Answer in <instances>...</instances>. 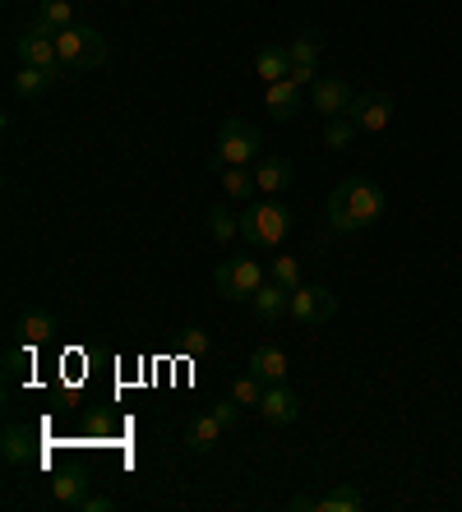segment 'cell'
Wrapping results in <instances>:
<instances>
[{
  "mask_svg": "<svg viewBox=\"0 0 462 512\" xmlns=\"http://www.w3.org/2000/svg\"><path fill=\"white\" fill-rule=\"evenodd\" d=\"M384 208H389V199H384V190H379L375 180H342L338 190L329 194V222L333 231H361V227H375L379 217H384Z\"/></svg>",
  "mask_w": 462,
  "mask_h": 512,
  "instance_id": "6da1fadb",
  "label": "cell"
},
{
  "mask_svg": "<svg viewBox=\"0 0 462 512\" xmlns=\"http://www.w3.org/2000/svg\"><path fill=\"white\" fill-rule=\"evenodd\" d=\"M292 231V213L278 199H259L241 213V240L250 250H278Z\"/></svg>",
  "mask_w": 462,
  "mask_h": 512,
  "instance_id": "7a4b0ae2",
  "label": "cell"
},
{
  "mask_svg": "<svg viewBox=\"0 0 462 512\" xmlns=\"http://www.w3.org/2000/svg\"><path fill=\"white\" fill-rule=\"evenodd\" d=\"M56 51H61V65L65 70H102L111 56L107 37L98 33L93 24H74L56 33Z\"/></svg>",
  "mask_w": 462,
  "mask_h": 512,
  "instance_id": "3957f363",
  "label": "cell"
},
{
  "mask_svg": "<svg viewBox=\"0 0 462 512\" xmlns=\"http://www.w3.org/2000/svg\"><path fill=\"white\" fill-rule=\"evenodd\" d=\"M259 157V130L250 120H227L218 130V148H213V162L208 167L222 171V167H250Z\"/></svg>",
  "mask_w": 462,
  "mask_h": 512,
  "instance_id": "277c9868",
  "label": "cell"
},
{
  "mask_svg": "<svg viewBox=\"0 0 462 512\" xmlns=\"http://www.w3.org/2000/svg\"><path fill=\"white\" fill-rule=\"evenodd\" d=\"M14 56H19V65H37V70H65L61 51H56V33L42 19H28V28L14 37Z\"/></svg>",
  "mask_w": 462,
  "mask_h": 512,
  "instance_id": "5b68a950",
  "label": "cell"
},
{
  "mask_svg": "<svg viewBox=\"0 0 462 512\" xmlns=\"http://www.w3.org/2000/svg\"><path fill=\"white\" fill-rule=\"evenodd\" d=\"M264 268H259L255 259H222L218 273H213V286H218L222 300H250L264 286Z\"/></svg>",
  "mask_w": 462,
  "mask_h": 512,
  "instance_id": "8992f818",
  "label": "cell"
},
{
  "mask_svg": "<svg viewBox=\"0 0 462 512\" xmlns=\"http://www.w3.org/2000/svg\"><path fill=\"white\" fill-rule=\"evenodd\" d=\"M333 314H338L333 291H324V286H305V282L292 291V319L301 323V328H324Z\"/></svg>",
  "mask_w": 462,
  "mask_h": 512,
  "instance_id": "52a82bcc",
  "label": "cell"
},
{
  "mask_svg": "<svg viewBox=\"0 0 462 512\" xmlns=\"http://www.w3.org/2000/svg\"><path fill=\"white\" fill-rule=\"evenodd\" d=\"M347 120H352L361 134L389 130V120H393V97H389V93H356L352 107H347Z\"/></svg>",
  "mask_w": 462,
  "mask_h": 512,
  "instance_id": "ba28073f",
  "label": "cell"
},
{
  "mask_svg": "<svg viewBox=\"0 0 462 512\" xmlns=\"http://www.w3.org/2000/svg\"><path fill=\"white\" fill-rule=\"evenodd\" d=\"M352 84L347 79H319L315 88H310V102H315V111L324 120H338V116H347V107H352Z\"/></svg>",
  "mask_w": 462,
  "mask_h": 512,
  "instance_id": "9c48e42d",
  "label": "cell"
},
{
  "mask_svg": "<svg viewBox=\"0 0 462 512\" xmlns=\"http://www.w3.org/2000/svg\"><path fill=\"white\" fill-rule=\"evenodd\" d=\"M259 416H264L268 425H296V420H301V397H296L287 383H273V388H264Z\"/></svg>",
  "mask_w": 462,
  "mask_h": 512,
  "instance_id": "30bf717a",
  "label": "cell"
},
{
  "mask_svg": "<svg viewBox=\"0 0 462 512\" xmlns=\"http://www.w3.org/2000/svg\"><path fill=\"white\" fill-rule=\"evenodd\" d=\"M250 310H255V319H259V323H278V319H287V314H292V291H287V286H278L273 277H268V282L259 286L255 296H250Z\"/></svg>",
  "mask_w": 462,
  "mask_h": 512,
  "instance_id": "8fae6325",
  "label": "cell"
},
{
  "mask_svg": "<svg viewBox=\"0 0 462 512\" xmlns=\"http://www.w3.org/2000/svg\"><path fill=\"white\" fill-rule=\"evenodd\" d=\"M287 370H292V360H287L282 346L264 342L250 351V374H255L259 383H268V388H273V383H287Z\"/></svg>",
  "mask_w": 462,
  "mask_h": 512,
  "instance_id": "7c38bea8",
  "label": "cell"
},
{
  "mask_svg": "<svg viewBox=\"0 0 462 512\" xmlns=\"http://www.w3.org/2000/svg\"><path fill=\"white\" fill-rule=\"evenodd\" d=\"M292 176H296V167L287 162V157H259V162H255L259 194H282L287 185H292Z\"/></svg>",
  "mask_w": 462,
  "mask_h": 512,
  "instance_id": "4fadbf2b",
  "label": "cell"
},
{
  "mask_svg": "<svg viewBox=\"0 0 462 512\" xmlns=\"http://www.w3.org/2000/svg\"><path fill=\"white\" fill-rule=\"evenodd\" d=\"M264 107H268V116H273V120H296V116H301V88H296L292 79H278V84H268Z\"/></svg>",
  "mask_w": 462,
  "mask_h": 512,
  "instance_id": "5bb4252c",
  "label": "cell"
},
{
  "mask_svg": "<svg viewBox=\"0 0 462 512\" xmlns=\"http://www.w3.org/2000/svg\"><path fill=\"white\" fill-rule=\"evenodd\" d=\"M14 337L24 346H42L56 337V319H51L47 310H24L19 319H14Z\"/></svg>",
  "mask_w": 462,
  "mask_h": 512,
  "instance_id": "9a60e30c",
  "label": "cell"
},
{
  "mask_svg": "<svg viewBox=\"0 0 462 512\" xmlns=\"http://www.w3.org/2000/svg\"><path fill=\"white\" fill-rule=\"evenodd\" d=\"M287 70H292V56H287V47H282V42H264V47L255 51V74L264 79V84L287 79Z\"/></svg>",
  "mask_w": 462,
  "mask_h": 512,
  "instance_id": "2e32d148",
  "label": "cell"
},
{
  "mask_svg": "<svg viewBox=\"0 0 462 512\" xmlns=\"http://www.w3.org/2000/svg\"><path fill=\"white\" fill-rule=\"evenodd\" d=\"M222 434H227V429L218 425V416H213V411H208V416H195L190 425H185V443H190V453H213Z\"/></svg>",
  "mask_w": 462,
  "mask_h": 512,
  "instance_id": "e0dca14e",
  "label": "cell"
},
{
  "mask_svg": "<svg viewBox=\"0 0 462 512\" xmlns=\"http://www.w3.org/2000/svg\"><path fill=\"white\" fill-rule=\"evenodd\" d=\"M56 79H61L56 70H37V65H19V74L10 79V88H14V97H28V102H33V97H42L51 84H56Z\"/></svg>",
  "mask_w": 462,
  "mask_h": 512,
  "instance_id": "ac0fdd59",
  "label": "cell"
},
{
  "mask_svg": "<svg viewBox=\"0 0 462 512\" xmlns=\"http://www.w3.org/2000/svg\"><path fill=\"white\" fill-rule=\"evenodd\" d=\"M0 457H5L10 466H28L37 457L33 434H28V429H19V425H10L5 434H0Z\"/></svg>",
  "mask_w": 462,
  "mask_h": 512,
  "instance_id": "d6986e66",
  "label": "cell"
},
{
  "mask_svg": "<svg viewBox=\"0 0 462 512\" xmlns=\"http://www.w3.org/2000/svg\"><path fill=\"white\" fill-rule=\"evenodd\" d=\"M287 56H292V65H319V56H324V33H319V28H305V33L287 37Z\"/></svg>",
  "mask_w": 462,
  "mask_h": 512,
  "instance_id": "ffe728a7",
  "label": "cell"
},
{
  "mask_svg": "<svg viewBox=\"0 0 462 512\" xmlns=\"http://www.w3.org/2000/svg\"><path fill=\"white\" fill-rule=\"evenodd\" d=\"M33 19H42L51 33H61V28H74V5L70 0H37Z\"/></svg>",
  "mask_w": 462,
  "mask_h": 512,
  "instance_id": "44dd1931",
  "label": "cell"
},
{
  "mask_svg": "<svg viewBox=\"0 0 462 512\" xmlns=\"http://www.w3.org/2000/svg\"><path fill=\"white\" fill-rule=\"evenodd\" d=\"M51 494H56L61 503H70V508H79V499L88 494V476L84 471H65V476L51 480Z\"/></svg>",
  "mask_w": 462,
  "mask_h": 512,
  "instance_id": "7402d4cb",
  "label": "cell"
},
{
  "mask_svg": "<svg viewBox=\"0 0 462 512\" xmlns=\"http://www.w3.org/2000/svg\"><path fill=\"white\" fill-rule=\"evenodd\" d=\"M361 508V494L356 489H347V485H338V489H324L315 499V512H356Z\"/></svg>",
  "mask_w": 462,
  "mask_h": 512,
  "instance_id": "603a6c76",
  "label": "cell"
},
{
  "mask_svg": "<svg viewBox=\"0 0 462 512\" xmlns=\"http://www.w3.org/2000/svg\"><path fill=\"white\" fill-rule=\"evenodd\" d=\"M218 176H222V190H227L231 199H245V203H250V194L259 190L255 176H250V167H222Z\"/></svg>",
  "mask_w": 462,
  "mask_h": 512,
  "instance_id": "cb8c5ba5",
  "label": "cell"
},
{
  "mask_svg": "<svg viewBox=\"0 0 462 512\" xmlns=\"http://www.w3.org/2000/svg\"><path fill=\"white\" fill-rule=\"evenodd\" d=\"M208 231H213L218 245H227V240L241 236V217L231 213V208H213V213H208Z\"/></svg>",
  "mask_w": 462,
  "mask_h": 512,
  "instance_id": "d4e9b609",
  "label": "cell"
},
{
  "mask_svg": "<svg viewBox=\"0 0 462 512\" xmlns=\"http://www.w3.org/2000/svg\"><path fill=\"white\" fill-rule=\"evenodd\" d=\"M356 125L347 116H338V120H324V148H347V143L356 139Z\"/></svg>",
  "mask_w": 462,
  "mask_h": 512,
  "instance_id": "484cf974",
  "label": "cell"
},
{
  "mask_svg": "<svg viewBox=\"0 0 462 512\" xmlns=\"http://www.w3.org/2000/svg\"><path fill=\"white\" fill-rule=\"evenodd\" d=\"M264 388H268V383H259L255 374H241V379L231 383V397H236L241 406H259V402H264Z\"/></svg>",
  "mask_w": 462,
  "mask_h": 512,
  "instance_id": "4316f807",
  "label": "cell"
},
{
  "mask_svg": "<svg viewBox=\"0 0 462 512\" xmlns=\"http://www.w3.org/2000/svg\"><path fill=\"white\" fill-rule=\"evenodd\" d=\"M268 277H273L278 286H287V291H296V286H301V263H296V259H273Z\"/></svg>",
  "mask_w": 462,
  "mask_h": 512,
  "instance_id": "83f0119b",
  "label": "cell"
},
{
  "mask_svg": "<svg viewBox=\"0 0 462 512\" xmlns=\"http://www.w3.org/2000/svg\"><path fill=\"white\" fill-rule=\"evenodd\" d=\"M181 351H185V356H208V351H213V342H208L204 328H185V333H181Z\"/></svg>",
  "mask_w": 462,
  "mask_h": 512,
  "instance_id": "f1b7e54d",
  "label": "cell"
},
{
  "mask_svg": "<svg viewBox=\"0 0 462 512\" xmlns=\"http://www.w3.org/2000/svg\"><path fill=\"white\" fill-rule=\"evenodd\" d=\"M213 416H218V425L231 434V429L241 425V402H236V397H227V402H213Z\"/></svg>",
  "mask_w": 462,
  "mask_h": 512,
  "instance_id": "f546056e",
  "label": "cell"
},
{
  "mask_svg": "<svg viewBox=\"0 0 462 512\" xmlns=\"http://www.w3.org/2000/svg\"><path fill=\"white\" fill-rule=\"evenodd\" d=\"M28 360H33V346H24V342H19V346H14V351H10V360H5V379H19V374H24V365H28Z\"/></svg>",
  "mask_w": 462,
  "mask_h": 512,
  "instance_id": "4dcf8cb0",
  "label": "cell"
},
{
  "mask_svg": "<svg viewBox=\"0 0 462 512\" xmlns=\"http://www.w3.org/2000/svg\"><path fill=\"white\" fill-rule=\"evenodd\" d=\"M287 79H292L296 88H315L319 84V65H292V70H287Z\"/></svg>",
  "mask_w": 462,
  "mask_h": 512,
  "instance_id": "1f68e13d",
  "label": "cell"
},
{
  "mask_svg": "<svg viewBox=\"0 0 462 512\" xmlns=\"http://www.w3.org/2000/svg\"><path fill=\"white\" fill-rule=\"evenodd\" d=\"M79 508H84V512H111V508H116V499H107V494H93V499H88V494H84V499H79Z\"/></svg>",
  "mask_w": 462,
  "mask_h": 512,
  "instance_id": "d6a6232c",
  "label": "cell"
}]
</instances>
